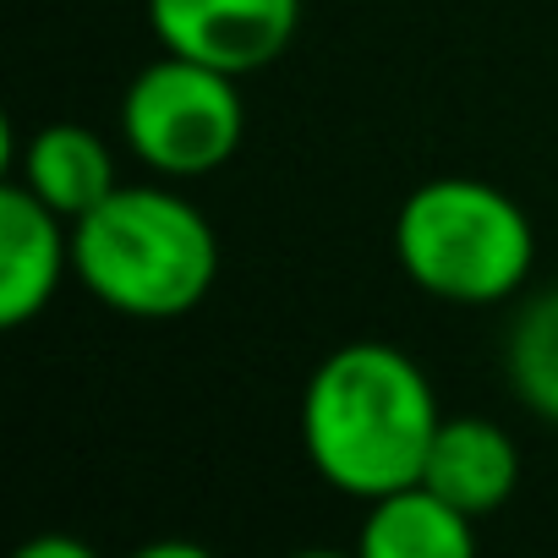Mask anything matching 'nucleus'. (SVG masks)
Instances as JSON below:
<instances>
[{
	"label": "nucleus",
	"instance_id": "1",
	"mask_svg": "<svg viewBox=\"0 0 558 558\" xmlns=\"http://www.w3.org/2000/svg\"><path fill=\"white\" fill-rule=\"evenodd\" d=\"M438 422L427 373L384 340L329 351L302 395V449L313 471L362 504L422 482Z\"/></svg>",
	"mask_w": 558,
	"mask_h": 558
},
{
	"label": "nucleus",
	"instance_id": "2",
	"mask_svg": "<svg viewBox=\"0 0 558 558\" xmlns=\"http://www.w3.org/2000/svg\"><path fill=\"white\" fill-rule=\"evenodd\" d=\"M72 274L99 307L165 324L203 307L214 291L219 235L208 214L170 186H116L99 208L72 219Z\"/></svg>",
	"mask_w": 558,
	"mask_h": 558
},
{
	"label": "nucleus",
	"instance_id": "3",
	"mask_svg": "<svg viewBox=\"0 0 558 558\" xmlns=\"http://www.w3.org/2000/svg\"><path fill=\"white\" fill-rule=\"evenodd\" d=\"M395 257L416 291L449 307L509 302L536 263L525 208L476 175L422 181L395 214Z\"/></svg>",
	"mask_w": 558,
	"mask_h": 558
},
{
	"label": "nucleus",
	"instance_id": "4",
	"mask_svg": "<svg viewBox=\"0 0 558 558\" xmlns=\"http://www.w3.org/2000/svg\"><path fill=\"white\" fill-rule=\"evenodd\" d=\"M121 132L132 154L165 181H197L235 159L246 132V105L230 72L159 56L143 66L121 99Z\"/></svg>",
	"mask_w": 558,
	"mask_h": 558
},
{
	"label": "nucleus",
	"instance_id": "5",
	"mask_svg": "<svg viewBox=\"0 0 558 558\" xmlns=\"http://www.w3.org/2000/svg\"><path fill=\"white\" fill-rule=\"evenodd\" d=\"M148 28L159 50L246 77L286 56L302 0H148Z\"/></svg>",
	"mask_w": 558,
	"mask_h": 558
},
{
	"label": "nucleus",
	"instance_id": "6",
	"mask_svg": "<svg viewBox=\"0 0 558 558\" xmlns=\"http://www.w3.org/2000/svg\"><path fill=\"white\" fill-rule=\"evenodd\" d=\"M72 274V219L23 181L0 186V324H34Z\"/></svg>",
	"mask_w": 558,
	"mask_h": 558
},
{
	"label": "nucleus",
	"instance_id": "7",
	"mask_svg": "<svg viewBox=\"0 0 558 558\" xmlns=\"http://www.w3.org/2000/svg\"><path fill=\"white\" fill-rule=\"evenodd\" d=\"M422 482L438 487L471 520H487L514 498L520 482V444L487 416H444L422 465Z\"/></svg>",
	"mask_w": 558,
	"mask_h": 558
},
{
	"label": "nucleus",
	"instance_id": "8",
	"mask_svg": "<svg viewBox=\"0 0 558 558\" xmlns=\"http://www.w3.org/2000/svg\"><path fill=\"white\" fill-rule=\"evenodd\" d=\"M12 165H17V181H23L34 197H45L61 219H83L88 208H99V203L121 186L110 148H105L88 126H77V121L39 126V132L12 154Z\"/></svg>",
	"mask_w": 558,
	"mask_h": 558
},
{
	"label": "nucleus",
	"instance_id": "9",
	"mask_svg": "<svg viewBox=\"0 0 558 558\" xmlns=\"http://www.w3.org/2000/svg\"><path fill=\"white\" fill-rule=\"evenodd\" d=\"M471 547H476V520L427 482H405L367 504L362 520L367 558H471Z\"/></svg>",
	"mask_w": 558,
	"mask_h": 558
},
{
	"label": "nucleus",
	"instance_id": "10",
	"mask_svg": "<svg viewBox=\"0 0 558 558\" xmlns=\"http://www.w3.org/2000/svg\"><path fill=\"white\" fill-rule=\"evenodd\" d=\"M504 373L520 405L558 427V286L525 302V313L514 318L504 345Z\"/></svg>",
	"mask_w": 558,
	"mask_h": 558
},
{
	"label": "nucleus",
	"instance_id": "11",
	"mask_svg": "<svg viewBox=\"0 0 558 558\" xmlns=\"http://www.w3.org/2000/svg\"><path fill=\"white\" fill-rule=\"evenodd\" d=\"M17 558H94V547L88 542H72V536H39Z\"/></svg>",
	"mask_w": 558,
	"mask_h": 558
}]
</instances>
